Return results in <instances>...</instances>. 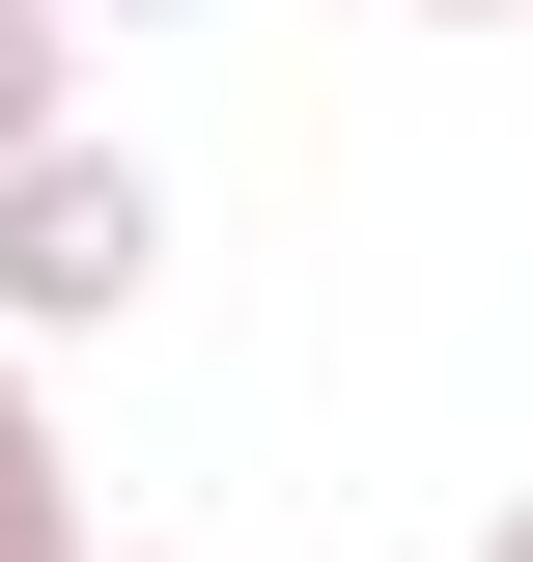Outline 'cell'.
<instances>
[{"instance_id":"obj_1","label":"cell","mask_w":533,"mask_h":562,"mask_svg":"<svg viewBox=\"0 0 533 562\" xmlns=\"http://www.w3.org/2000/svg\"><path fill=\"white\" fill-rule=\"evenodd\" d=\"M140 281H169V169H140V140L0 169V338H113Z\"/></svg>"},{"instance_id":"obj_2","label":"cell","mask_w":533,"mask_h":562,"mask_svg":"<svg viewBox=\"0 0 533 562\" xmlns=\"http://www.w3.org/2000/svg\"><path fill=\"white\" fill-rule=\"evenodd\" d=\"M57 140H84V29H57V0H0V169H57Z\"/></svg>"},{"instance_id":"obj_3","label":"cell","mask_w":533,"mask_h":562,"mask_svg":"<svg viewBox=\"0 0 533 562\" xmlns=\"http://www.w3.org/2000/svg\"><path fill=\"white\" fill-rule=\"evenodd\" d=\"M0 562H84V506H57V422H29V338H0Z\"/></svg>"},{"instance_id":"obj_4","label":"cell","mask_w":533,"mask_h":562,"mask_svg":"<svg viewBox=\"0 0 533 562\" xmlns=\"http://www.w3.org/2000/svg\"><path fill=\"white\" fill-rule=\"evenodd\" d=\"M421 29H506V0H421Z\"/></svg>"},{"instance_id":"obj_5","label":"cell","mask_w":533,"mask_h":562,"mask_svg":"<svg viewBox=\"0 0 533 562\" xmlns=\"http://www.w3.org/2000/svg\"><path fill=\"white\" fill-rule=\"evenodd\" d=\"M477 562H533V506H506V535H477Z\"/></svg>"},{"instance_id":"obj_6","label":"cell","mask_w":533,"mask_h":562,"mask_svg":"<svg viewBox=\"0 0 533 562\" xmlns=\"http://www.w3.org/2000/svg\"><path fill=\"white\" fill-rule=\"evenodd\" d=\"M84 562H140V535H84Z\"/></svg>"}]
</instances>
